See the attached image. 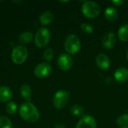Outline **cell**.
I'll list each match as a JSON object with an SVG mask.
<instances>
[{
    "instance_id": "6da1fadb",
    "label": "cell",
    "mask_w": 128,
    "mask_h": 128,
    "mask_svg": "<svg viewBox=\"0 0 128 128\" xmlns=\"http://www.w3.org/2000/svg\"><path fill=\"white\" fill-rule=\"evenodd\" d=\"M19 113L21 118L27 122L34 123L38 122L40 118L39 111L31 102L23 103L20 107Z\"/></svg>"
},
{
    "instance_id": "7a4b0ae2",
    "label": "cell",
    "mask_w": 128,
    "mask_h": 128,
    "mask_svg": "<svg viewBox=\"0 0 128 128\" xmlns=\"http://www.w3.org/2000/svg\"><path fill=\"white\" fill-rule=\"evenodd\" d=\"M64 46L68 54L74 55L80 51L81 48V42L76 34H70L65 38Z\"/></svg>"
},
{
    "instance_id": "3957f363",
    "label": "cell",
    "mask_w": 128,
    "mask_h": 128,
    "mask_svg": "<svg viewBox=\"0 0 128 128\" xmlns=\"http://www.w3.org/2000/svg\"><path fill=\"white\" fill-rule=\"evenodd\" d=\"M82 14L88 19H94L100 14V5L93 1H86L82 5Z\"/></svg>"
},
{
    "instance_id": "277c9868",
    "label": "cell",
    "mask_w": 128,
    "mask_h": 128,
    "mask_svg": "<svg viewBox=\"0 0 128 128\" xmlns=\"http://www.w3.org/2000/svg\"><path fill=\"white\" fill-rule=\"evenodd\" d=\"M50 40V32L46 28H40L34 38V44L39 48H43L47 46Z\"/></svg>"
},
{
    "instance_id": "5b68a950",
    "label": "cell",
    "mask_w": 128,
    "mask_h": 128,
    "mask_svg": "<svg viewBox=\"0 0 128 128\" xmlns=\"http://www.w3.org/2000/svg\"><path fill=\"white\" fill-rule=\"evenodd\" d=\"M10 57L14 63L21 64L24 63L28 58V50L23 46H16L13 49Z\"/></svg>"
},
{
    "instance_id": "8992f818",
    "label": "cell",
    "mask_w": 128,
    "mask_h": 128,
    "mask_svg": "<svg viewBox=\"0 0 128 128\" xmlns=\"http://www.w3.org/2000/svg\"><path fill=\"white\" fill-rule=\"evenodd\" d=\"M69 92L65 90H58L56 92L53 98V106L57 110H62L65 107L69 99Z\"/></svg>"
},
{
    "instance_id": "52a82bcc",
    "label": "cell",
    "mask_w": 128,
    "mask_h": 128,
    "mask_svg": "<svg viewBox=\"0 0 128 128\" xmlns=\"http://www.w3.org/2000/svg\"><path fill=\"white\" fill-rule=\"evenodd\" d=\"M57 64L62 70L68 71L73 65V58L68 53H62L58 58Z\"/></svg>"
},
{
    "instance_id": "ba28073f",
    "label": "cell",
    "mask_w": 128,
    "mask_h": 128,
    "mask_svg": "<svg viewBox=\"0 0 128 128\" xmlns=\"http://www.w3.org/2000/svg\"><path fill=\"white\" fill-rule=\"evenodd\" d=\"M52 72V67L48 63H40L36 66L34 70V75L40 79L47 77Z\"/></svg>"
},
{
    "instance_id": "9c48e42d",
    "label": "cell",
    "mask_w": 128,
    "mask_h": 128,
    "mask_svg": "<svg viewBox=\"0 0 128 128\" xmlns=\"http://www.w3.org/2000/svg\"><path fill=\"white\" fill-rule=\"evenodd\" d=\"M76 128H97V122L94 117L88 115L83 116L78 122Z\"/></svg>"
},
{
    "instance_id": "30bf717a",
    "label": "cell",
    "mask_w": 128,
    "mask_h": 128,
    "mask_svg": "<svg viewBox=\"0 0 128 128\" xmlns=\"http://www.w3.org/2000/svg\"><path fill=\"white\" fill-rule=\"evenodd\" d=\"M116 44V36L113 32L106 33L102 39V46L106 50L112 49Z\"/></svg>"
},
{
    "instance_id": "8fae6325",
    "label": "cell",
    "mask_w": 128,
    "mask_h": 128,
    "mask_svg": "<svg viewBox=\"0 0 128 128\" xmlns=\"http://www.w3.org/2000/svg\"><path fill=\"white\" fill-rule=\"evenodd\" d=\"M95 62L97 67L100 70H106L110 67L111 64L110 58L104 53H100L97 56Z\"/></svg>"
},
{
    "instance_id": "7c38bea8",
    "label": "cell",
    "mask_w": 128,
    "mask_h": 128,
    "mask_svg": "<svg viewBox=\"0 0 128 128\" xmlns=\"http://www.w3.org/2000/svg\"><path fill=\"white\" fill-rule=\"evenodd\" d=\"M115 80L120 83H124L128 80V69L126 68H118L114 74Z\"/></svg>"
},
{
    "instance_id": "4fadbf2b",
    "label": "cell",
    "mask_w": 128,
    "mask_h": 128,
    "mask_svg": "<svg viewBox=\"0 0 128 128\" xmlns=\"http://www.w3.org/2000/svg\"><path fill=\"white\" fill-rule=\"evenodd\" d=\"M12 90L8 86H0V102L9 101L12 98Z\"/></svg>"
},
{
    "instance_id": "5bb4252c",
    "label": "cell",
    "mask_w": 128,
    "mask_h": 128,
    "mask_svg": "<svg viewBox=\"0 0 128 128\" xmlns=\"http://www.w3.org/2000/svg\"><path fill=\"white\" fill-rule=\"evenodd\" d=\"M20 95L22 98H24L26 102H31L32 100V89L31 87L26 84H23L20 89Z\"/></svg>"
},
{
    "instance_id": "9a60e30c",
    "label": "cell",
    "mask_w": 128,
    "mask_h": 128,
    "mask_svg": "<svg viewBox=\"0 0 128 128\" xmlns=\"http://www.w3.org/2000/svg\"><path fill=\"white\" fill-rule=\"evenodd\" d=\"M118 11L117 10L113 7H109L105 10L104 16L105 18L110 22H113L117 20L118 18Z\"/></svg>"
},
{
    "instance_id": "2e32d148",
    "label": "cell",
    "mask_w": 128,
    "mask_h": 128,
    "mask_svg": "<svg viewBox=\"0 0 128 128\" xmlns=\"http://www.w3.org/2000/svg\"><path fill=\"white\" fill-rule=\"evenodd\" d=\"M39 20L43 26H48L52 22L53 20V14L49 10L44 11L40 14Z\"/></svg>"
},
{
    "instance_id": "e0dca14e",
    "label": "cell",
    "mask_w": 128,
    "mask_h": 128,
    "mask_svg": "<svg viewBox=\"0 0 128 128\" xmlns=\"http://www.w3.org/2000/svg\"><path fill=\"white\" fill-rule=\"evenodd\" d=\"M118 38L122 42L128 41V23L119 28L118 31Z\"/></svg>"
},
{
    "instance_id": "ac0fdd59",
    "label": "cell",
    "mask_w": 128,
    "mask_h": 128,
    "mask_svg": "<svg viewBox=\"0 0 128 128\" xmlns=\"http://www.w3.org/2000/svg\"><path fill=\"white\" fill-rule=\"evenodd\" d=\"M33 40V34L29 32H25L22 33L19 37V42L21 44H28Z\"/></svg>"
},
{
    "instance_id": "d6986e66",
    "label": "cell",
    "mask_w": 128,
    "mask_h": 128,
    "mask_svg": "<svg viewBox=\"0 0 128 128\" xmlns=\"http://www.w3.org/2000/svg\"><path fill=\"white\" fill-rule=\"evenodd\" d=\"M70 112L74 116H81L85 113V110L82 106L76 104L70 108Z\"/></svg>"
},
{
    "instance_id": "ffe728a7",
    "label": "cell",
    "mask_w": 128,
    "mask_h": 128,
    "mask_svg": "<svg viewBox=\"0 0 128 128\" xmlns=\"http://www.w3.org/2000/svg\"><path fill=\"white\" fill-rule=\"evenodd\" d=\"M116 124L120 128L128 126V114H124L120 116L116 120Z\"/></svg>"
},
{
    "instance_id": "44dd1931",
    "label": "cell",
    "mask_w": 128,
    "mask_h": 128,
    "mask_svg": "<svg viewBox=\"0 0 128 128\" xmlns=\"http://www.w3.org/2000/svg\"><path fill=\"white\" fill-rule=\"evenodd\" d=\"M5 110H6V112L10 114V115H14L16 113V110H17V105L15 102L14 101H11V102H9L8 103V104L6 105V107H5Z\"/></svg>"
},
{
    "instance_id": "7402d4cb",
    "label": "cell",
    "mask_w": 128,
    "mask_h": 128,
    "mask_svg": "<svg viewBox=\"0 0 128 128\" xmlns=\"http://www.w3.org/2000/svg\"><path fill=\"white\" fill-rule=\"evenodd\" d=\"M0 128H12V123L5 116H0Z\"/></svg>"
},
{
    "instance_id": "603a6c76",
    "label": "cell",
    "mask_w": 128,
    "mask_h": 128,
    "mask_svg": "<svg viewBox=\"0 0 128 128\" xmlns=\"http://www.w3.org/2000/svg\"><path fill=\"white\" fill-rule=\"evenodd\" d=\"M54 57V51L52 48H47L44 52V58L46 62H51Z\"/></svg>"
},
{
    "instance_id": "cb8c5ba5",
    "label": "cell",
    "mask_w": 128,
    "mask_h": 128,
    "mask_svg": "<svg viewBox=\"0 0 128 128\" xmlns=\"http://www.w3.org/2000/svg\"><path fill=\"white\" fill-rule=\"evenodd\" d=\"M82 31L86 34H91L94 32V27L89 23H82L80 26Z\"/></svg>"
},
{
    "instance_id": "d4e9b609",
    "label": "cell",
    "mask_w": 128,
    "mask_h": 128,
    "mask_svg": "<svg viewBox=\"0 0 128 128\" xmlns=\"http://www.w3.org/2000/svg\"><path fill=\"white\" fill-rule=\"evenodd\" d=\"M112 3L113 4L114 6H121L122 4H123L124 3V1H122V0H114L112 2Z\"/></svg>"
},
{
    "instance_id": "484cf974",
    "label": "cell",
    "mask_w": 128,
    "mask_h": 128,
    "mask_svg": "<svg viewBox=\"0 0 128 128\" xmlns=\"http://www.w3.org/2000/svg\"><path fill=\"white\" fill-rule=\"evenodd\" d=\"M54 128H64V124H56V125H55Z\"/></svg>"
},
{
    "instance_id": "4316f807",
    "label": "cell",
    "mask_w": 128,
    "mask_h": 128,
    "mask_svg": "<svg viewBox=\"0 0 128 128\" xmlns=\"http://www.w3.org/2000/svg\"><path fill=\"white\" fill-rule=\"evenodd\" d=\"M127 58H128V51H127Z\"/></svg>"
},
{
    "instance_id": "83f0119b",
    "label": "cell",
    "mask_w": 128,
    "mask_h": 128,
    "mask_svg": "<svg viewBox=\"0 0 128 128\" xmlns=\"http://www.w3.org/2000/svg\"><path fill=\"white\" fill-rule=\"evenodd\" d=\"M128 128V126H127V127H122V128Z\"/></svg>"
}]
</instances>
